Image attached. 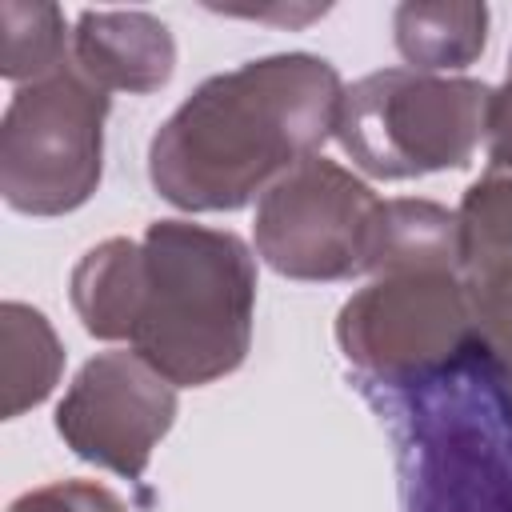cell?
I'll list each match as a JSON object with an SVG mask.
<instances>
[{"label":"cell","instance_id":"1","mask_svg":"<svg viewBox=\"0 0 512 512\" xmlns=\"http://www.w3.org/2000/svg\"><path fill=\"white\" fill-rule=\"evenodd\" d=\"M340 72L276 52L208 76L152 136L148 180L180 212H236L336 136Z\"/></svg>","mask_w":512,"mask_h":512},{"label":"cell","instance_id":"2","mask_svg":"<svg viewBox=\"0 0 512 512\" xmlns=\"http://www.w3.org/2000/svg\"><path fill=\"white\" fill-rule=\"evenodd\" d=\"M140 252L144 296L128 344L176 388H200L236 372L252 344V248L224 228L156 220Z\"/></svg>","mask_w":512,"mask_h":512},{"label":"cell","instance_id":"3","mask_svg":"<svg viewBox=\"0 0 512 512\" xmlns=\"http://www.w3.org/2000/svg\"><path fill=\"white\" fill-rule=\"evenodd\" d=\"M388 392L400 512H512V384L480 348Z\"/></svg>","mask_w":512,"mask_h":512},{"label":"cell","instance_id":"4","mask_svg":"<svg viewBox=\"0 0 512 512\" xmlns=\"http://www.w3.org/2000/svg\"><path fill=\"white\" fill-rule=\"evenodd\" d=\"M492 88L472 76L380 68L344 88L336 140L376 180L464 168L484 144Z\"/></svg>","mask_w":512,"mask_h":512},{"label":"cell","instance_id":"5","mask_svg":"<svg viewBox=\"0 0 512 512\" xmlns=\"http://www.w3.org/2000/svg\"><path fill=\"white\" fill-rule=\"evenodd\" d=\"M108 92L68 60L20 84L0 120V196L24 216H64L88 204L104 172Z\"/></svg>","mask_w":512,"mask_h":512},{"label":"cell","instance_id":"6","mask_svg":"<svg viewBox=\"0 0 512 512\" xmlns=\"http://www.w3.org/2000/svg\"><path fill=\"white\" fill-rule=\"evenodd\" d=\"M344 360L384 388H416L476 348L460 272H392L344 300L336 316Z\"/></svg>","mask_w":512,"mask_h":512},{"label":"cell","instance_id":"7","mask_svg":"<svg viewBox=\"0 0 512 512\" xmlns=\"http://www.w3.org/2000/svg\"><path fill=\"white\" fill-rule=\"evenodd\" d=\"M380 196L328 156L288 168L256 200V256L288 280H352L368 272Z\"/></svg>","mask_w":512,"mask_h":512},{"label":"cell","instance_id":"8","mask_svg":"<svg viewBox=\"0 0 512 512\" xmlns=\"http://www.w3.org/2000/svg\"><path fill=\"white\" fill-rule=\"evenodd\" d=\"M176 420V384L160 376L136 348L92 356L56 408L64 444L116 476L140 480L156 444Z\"/></svg>","mask_w":512,"mask_h":512},{"label":"cell","instance_id":"9","mask_svg":"<svg viewBox=\"0 0 512 512\" xmlns=\"http://www.w3.org/2000/svg\"><path fill=\"white\" fill-rule=\"evenodd\" d=\"M72 64L104 92H156L176 72L172 28L140 8H88L72 28Z\"/></svg>","mask_w":512,"mask_h":512},{"label":"cell","instance_id":"10","mask_svg":"<svg viewBox=\"0 0 512 512\" xmlns=\"http://www.w3.org/2000/svg\"><path fill=\"white\" fill-rule=\"evenodd\" d=\"M72 308L88 336L96 340H132L140 296H144V252L140 240L108 236L88 248L68 280Z\"/></svg>","mask_w":512,"mask_h":512},{"label":"cell","instance_id":"11","mask_svg":"<svg viewBox=\"0 0 512 512\" xmlns=\"http://www.w3.org/2000/svg\"><path fill=\"white\" fill-rule=\"evenodd\" d=\"M392 272H460V224L436 200H380L368 276Z\"/></svg>","mask_w":512,"mask_h":512},{"label":"cell","instance_id":"12","mask_svg":"<svg viewBox=\"0 0 512 512\" xmlns=\"http://www.w3.org/2000/svg\"><path fill=\"white\" fill-rule=\"evenodd\" d=\"M392 40L408 68L448 76L488 44V8L476 0H412L392 12Z\"/></svg>","mask_w":512,"mask_h":512},{"label":"cell","instance_id":"13","mask_svg":"<svg viewBox=\"0 0 512 512\" xmlns=\"http://www.w3.org/2000/svg\"><path fill=\"white\" fill-rule=\"evenodd\" d=\"M64 372V344L48 316L32 304H0V412L16 420L20 412L48 400Z\"/></svg>","mask_w":512,"mask_h":512},{"label":"cell","instance_id":"14","mask_svg":"<svg viewBox=\"0 0 512 512\" xmlns=\"http://www.w3.org/2000/svg\"><path fill=\"white\" fill-rule=\"evenodd\" d=\"M456 224L464 284L512 276V168L488 164V172L468 184Z\"/></svg>","mask_w":512,"mask_h":512},{"label":"cell","instance_id":"15","mask_svg":"<svg viewBox=\"0 0 512 512\" xmlns=\"http://www.w3.org/2000/svg\"><path fill=\"white\" fill-rule=\"evenodd\" d=\"M72 60V32L56 4L0 0V76L32 84Z\"/></svg>","mask_w":512,"mask_h":512},{"label":"cell","instance_id":"16","mask_svg":"<svg viewBox=\"0 0 512 512\" xmlns=\"http://www.w3.org/2000/svg\"><path fill=\"white\" fill-rule=\"evenodd\" d=\"M472 300L476 348L496 364V372L512 384V276L464 284Z\"/></svg>","mask_w":512,"mask_h":512},{"label":"cell","instance_id":"17","mask_svg":"<svg viewBox=\"0 0 512 512\" xmlns=\"http://www.w3.org/2000/svg\"><path fill=\"white\" fill-rule=\"evenodd\" d=\"M8 512H128L124 500L96 480H48L12 500Z\"/></svg>","mask_w":512,"mask_h":512},{"label":"cell","instance_id":"18","mask_svg":"<svg viewBox=\"0 0 512 512\" xmlns=\"http://www.w3.org/2000/svg\"><path fill=\"white\" fill-rule=\"evenodd\" d=\"M504 84H508V88H512V68H508V80H504Z\"/></svg>","mask_w":512,"mask_h":512}]
</instances>
